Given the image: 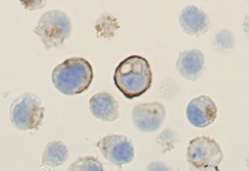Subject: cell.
<instances>
[{
    "instance_id": "6da1fadb",
    "label": "cell",
    "mask_w": 249,
    "mask_h": 171,
    "mask_svg": "<svg viewBox=\"0 0 249 171\" xmlns=\"http://www.w3.org/2000/svg\"><path fill=\"white\" fill-rule=\"evenodd\" d=\"M113 80L116 87L128 99L144 95L151 87L153 72L145 58L130 56L115 69Z\"/></svg>"
},
{
    "instance_id": "7a4b0ae2",
    "label": "cell",
    "mask_w": 249,
    "mask_h": 171,
    "mask_svg": "<svg viewBox=\"0 0 249 171\" xmlns=\"http://www.w3.org/2000/svg\"><path fill=\"white\" fill-rule=\"evenodd\" d=\"M93 78V67L85 58H67L53 69L52 80L55 88L64 95H74L87 91Z\"/></svg>"
},
{
    "instance_id": "3957f363",
    "label": "cell",
    "mask_w": 249,
    "mask_h": 171,
    "mask_svg": "<svg viewBox=\"0 0 249 171\" xmlns=\"http://www.w3.org/2000/svg\"><path fill=\"white\" fill-rule=\"evenodd\" d=\"M9 112L11 123L15 129L35 132L41 127L45 109L37 95L25 92L12 101Z\"/></svg>"
},
{
    "instance_id": "277c9868",
    "label": "cell",
    "mask_w": 249,
    "mask_h": 171,
    "mask_svg": "<svg viewBox=\"0 0 249 171\" xmlns=\"http://www.w3.org/2000/svg\"><path fill=\"white\" fill-rule=\"evenodd\" d=\"M33 31L49 50L64 45L71 32V22L63 11L49 10L41 15Z\"/></svg>"
},
{
    "instance_id": "5b68a950",
    "label": "cell",
    "mask_w": 249,
    "mask_h": 171,
    "mask_svg": "<svg viewBox=\"0 0 249 171\" xmlns=\"http://www.w3.org/2000/svg\"><path fill=\"white\" fill-rule=\"evenodd\" d=\"M189 164L196 170H218L224 158L220 146L209 136L196 137L189 143L187 150Z\"/></svg>"
},
{
    "instance_id": "8992f818",
    "label": "cell",
    "mask_w": 249,
    "mask_h": 171,
    "mask_svg": "<svg viewBox=\"0 0 249 171\" xmlns=\"http://www.w3.org/2000/svg\"><path fill=\"white\" fill-rule=\"evenodd\" d=\"M97 147L107 161L121 168L134 160L133 141L127 135L108 133L97 143Z\"/></svg>"
},
{
    "instance_id": "52a82bcc",
    "label": "cell",
    "mask_w": 249,
    "mask_h": 171,
    "mask_svg": "<svg viewBox=\"0 0 249 171\" xmlns=\"http://www.w3.org/2000/svg\"><path fill=\"white\" fill-rule=\"evenodd\" d=\"M166 109L159 101L141 103L132 112V120L135 128L143 133H153L160 129L165 119Z\"/></svg>"
},
{
    "instance_id": "ba28073f",
    "label": "cell",
    "mask_w": 249,
    "mask_h": 171,
    "mask_svg": "<svg viewBox=\"0 0 249 171\" xmlns=\"http://www.w3.org/2000/svg\"><path fill=\"white\" fill-rule=\"evenodd\" d=\"M187 120L196 128H206L214 122L217 107L209 95H201L193 98L186 109Z\"/></svg>"
},
{
    "instance_id": "9c48e42d",
    "label": "cell",
    "mask_w": 249,
    "mask_h": 171,
    "mask_svg": "<svg viewBox=\"0 0 249 171\" xmlns=\"http://www.w3.org/2000/svg\"><path fill=\"white\" fill-rule=\"evenodd\" d=\"M179 24L186 35L199 37L208 32L211 25V19L202 9L195 5H188L179 12Z\"/></svg>"
},
{
    "instance_id": "30bf717a",
    "label": "cell",
    "mask_w": 249,
    "mask_h": 171,
    "mask_svg": "<svg viewBox=\"0 0 249 171\" xmlns=\"http://www.w3.org/2000/svg\"><path fill=\"white\" fill-rule=\"evenodd\" d=\"M176 69L182 78L195 81L202 76L205 69V57L197 49L183 51L176 61Z\"/></svg>"
},
{
    "instance_id": "8fae6325",
    "label": "cell",
    "mask_w": 249,
    "mask_h": 171,
    "mask_svg": "<svg viewBox=\"0 0 249 171\" xmlns=\"http://www.w3.org/2000/svg\"><path fill=\"white\" fill-rule=\"evenodd\" d=\"M120 106L114 95L107 92H100L89 100L90 113L106 122H113L120 118Z\"/></svg>"
},
{
    "instance_id": "7c38bea8",
    "label": "cell",
    "mask_w": 249,
    "mask_h": 171,
    "mask_svg": "<svg viewBox=\"0 0 249 171\" xmlns=\"http://www.w3.org/2000/svg\"><path fill=\"white\" fill-rule=\"evenodd\" d=\"M69 156V147L64 141L53 140L47 143L42 153L41 162L45 167L55 169L66 163Z\"/></svg>"
},
{
    "instance_id": "4fadbf2b",
    "label": "cell",
    "mask_w": 249,
    "mask_h": 171,
    "mask_svg": "<svg viewBox=\"0 0 249 171\" xmlns=\"http://www.w3.org/2000/svg\"><path fill=\"white\" fill-rule=\"evenodd\" d=\"M103 164L98 158L92 155L81 157L71 165L69 171H104Z\"/></svg>"
},
{
    "instance_id": "5bb4252c",
    "label": "cell",
    "mask_w": 249,
    "mask_h": 171,
    "mask_svg": "<svg viewBox=\"0 0 249 171\" xmlns=\"http://www.w3.org/2000/svg\"><path fill=\"white\" fill-rule=\"evenodd\" d=\"M178 141V133L171 129H166L162 131L157 138V143L162 153L173 150Z\"/></svg>"
},
{
    "instance_id": "9a60e30c",
    "label": "cell",
    "mask_w": 249,
    "mask_h": 171,
    "mask_svg": "<svg viewBox=\"0 0 249 171\" xmlns=\"http://www.w3.org/2000/svg\"><path fill=\"white\" fill-rule=\"evenodd\" d=\"M215 41L216 46L221 50H230L234 46V36L230 31L224 29L217 34L215 38Z\"/></svg>"
},
{
    "instance_id": "2e32d148",
    "label": "cell",
    "mask_w": 249,
    "mask_h": 171,
    "mask_svg": "<svg viewBox=\"0 0 249 171\" xmlns=\"http://www.w3.org/2000/svg\"><path fill=\"white\" fill-rule=\"evenodd\" d=\"M20 3L24 6L26 10H35L45 7L46 1H20Z\"/></svg>"
},
{
    "instance_id": "e0dca14e",
    "label": "cell",
    "mask_w": 249,
    "mask_h": 171,
    "mask_svg": "<svg viewBox=\"0 0 249 171\" xmlns=\"http://www.w3.org/2000/svg\"><path fill=\"white\" fill-rule=\"evenodd\" d=\"M147 170L148 171H170L171 170L170 168L167 167V166L164 165L161 162H154L149 165Z\"/></svg>"
}]
</instances>
